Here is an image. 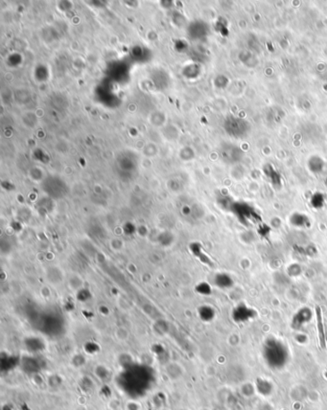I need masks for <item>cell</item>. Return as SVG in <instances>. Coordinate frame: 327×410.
Here are the masks:
<instances>
[{
  "mask_svg": "<svg viewBox=\"0 0 327 410\" xmlns=\"http://www.w3.org/2000/svg\"><path fill=\"white\" fill-rule=\"evenodd\" d=\"M316 317H317V328H318V336L319 344L322 349L326 348V336L324 331V324H323V317L322 312L320 307H316Z\"/></svg>",
  "mask_w": 327,
  "mask_h": 410,
  "instance_id": "6da1fadb",
  "label": "cell"
}]
</instances>
